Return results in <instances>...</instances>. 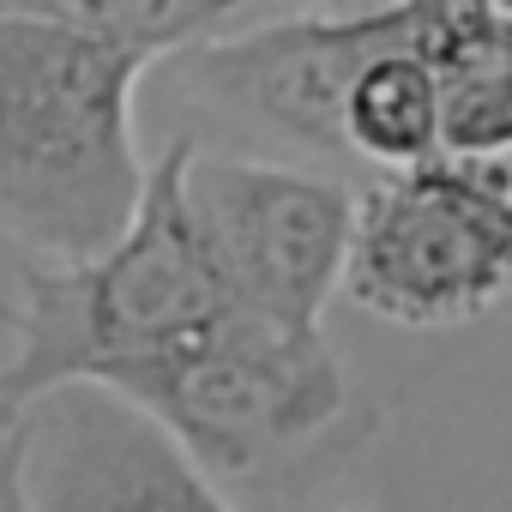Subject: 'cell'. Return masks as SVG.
I'll use <instances>...</instances> for the list:
<instances>
[{"mask_svg":"<svg viewBox=\"0 0 512 512\" xmlns=\"http://www.w3.org/2000/svg\"><path fill=\"white\" fill-rule=\"evenodd\" d=\"M157 61L61 19L0 13V235L31 260L115 247L151 187L133 103Z\"/></svg>","mask_w":512,"mask_h":512,"instance_id":"6da1fadb","label":"cell"},{"mask_svg":"<svg viewBox=\"0 0 512 512\" xmlns=\"http://www.w3.org/2000/svg\"><path fill=\"white\" fill-rule=\"evenodd\" d=\"M103 386L139 398L229 506L314 476L356 416L350 368L332 338L253 308H223L199 332L121 362Z\"/></svg>","mask_w":512,"mask_h":512,"instance_id":"7a4b0ae2","label":"cell"},{"mask_svg":"<svg viewBox=\"0 0 512 512\" xmlns=\"http://www.w3.org/2000/svg\"><path fill=\"white\" fill-rule=\"evenodd\" d=\"M193 133H175L157 163L133 229L91 260H31L19 272V308H0L13 356L0 368V428L61 380H109L223 308H235L199 247L187 211Z\"/></svg>","mask_w":512,"mask_h":512,"instance_id":"3957f363","label":"cell"},{"mask_svg":"<svg viewBox=\"0 0 512 512\" xmlns=\"http://www.w3.org/2000/svg\"><path fill=\"white\" fill-rule=\"evenodd\" d=\"M416 49V0H380L362 13H284L235 37L193 43L169 55V97L199 121L193 139L253 157H284L308 169H356L350 145V91L380 61Z\"/></svg>","mask_w":512,"mask_h":512,"instance_id":"277c9868","label":"cell"},{"mask_svg":"<svg viewBox=\"0 0 512 512\" xmlns=\"http://www.w3.org/2000/svg\"><path fill=\"white\" fill-rule=\"evenodd\" d=\"M344 296L374 320L440 332L512 302V163L434 151L362 187Z\"/></svg>","mask_w":512,"mask_h":512,"instance_id":"5b68a950","label":"cell"},{"mask_svg":"<svg viewBox=\"0 0 512 512\" xmlns=\"http://www.w3.org/2000/svg\"><path fill=\"white\" fill-rule=\"evenodd\" d=\"M356 205L362 187L332 169L253 151H211L205 139H193L187 211L235 308L290 326H320L332 296L344 290Z\"/></svg>","mask_w":512,"mask_h":512,"instance_id":"8992f818","label":"cell"},{"mask_svg":"<svg viewBox=\"0 0 512 512\" xmlns=\"http://www.w3.org/2000/svg\"><path fill=\"white\" fill-rule=\"evenodd\" d=\"M31 512H223L229 500L193 452L127 392L61 380L25 410Z\"/></svg>","mask_w":512,"mask_h":512,"instance_id":"52a82bcc","label":"cell"},{"mask_svg":"<svg viewBox=\"0 0 512 512\" xmlns=\"http://www.w3.org/2000/svg\"><path fill=\"white\" fill-rule=\"evenodd\" d=\"M302 7H320V0H0V13L61 19V25L91 31L103 43L139 49L157 67L193 43L235 37L247 25H266V19H284Z\"/></svg>","mask_w":512,"mask_h":512,"instance_id":"ba28073f","label":"cell"},{"mask_svg":"<svg viewBox=\"0 0 512 512\" xmlns=\"http://www.w3.org/2000/svg\"><path fill=\"white\" fill-rule=\"evenodd\" d=\"M350 145L368 169H410L440 151V73L416 55H380L350 91Z\"/></svg>","mask_w":512,"mask_h":512,"instance_id":"9c48e42d","label":"cell"},{"mask_svg":"<svg viewBox=\"0 0 512 512\" xmlns=\"http://www.w3.org/2000/svg\"><path fill=\"white\" fill-rule=\"evenodd\" d=\"M440 151H512V61L440 73Z\"/></svg>","mask_w":512,"mask_h":512,"instance_id":"30bf717a","label":"cell"},{"mask_svg":"<svg viewBox=\"0 0 512 512\" xmlns=\"http://www.w3.org/2000/svg\"><path fill=\"white\" fill-rule=\"evenodd\" d=\"M0 512H31V500H25V416L0 428Z\"/></svg>","mask_w":512,"mask_h":512,"instance_id":"8fae6325","label":"cell"},{"mask_svg":"<svg viewBox=\"0 0 512 512\" xmlns=\"http://www.w3.org/2000/svg\"><path fill=\"white\" fill-rule=\"evenodd\" d=\"M500 7H506V13H512V0H500Z\"/></svg>","mask_w":512,"mask_h":512,"instance_id":"7c38bea8","label":"cell"}]
</instances>
